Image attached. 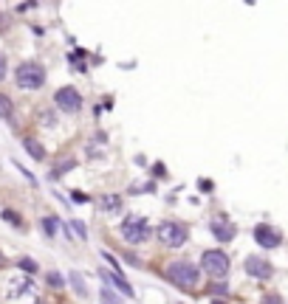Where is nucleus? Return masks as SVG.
I'll return each mask as SVG.
<instances>
[{
  "label": "nucleus",
  "mask_w": 288,
  "mask_h": 304,
  "mask_svg": "<svg viewBox=\"0 0 288 304\" xmlns=\"http://www.w3.org/2000/svg\"><path fill=\"white\" fill-rule=\"evenodd\" d=\"M54 102H57V107L60 110H65V113H77L79 107H82V96L77 93V87H60L57 93H54Z\"/></svg>",
  "instance_id": "6"
},
{
  "label": "nucleus",
  "mask_w": 288,
  "mask_h": 304,
  "mask_svg": "<svg viewBox=\"0 0 288 304\" xmlns=\"http://www.w3.org/2000/svg\"><path fill=\"white\" fill-rule=\"evenodd\" d=\"M99 276H102V282L105 285H113L119 293H124V296H133V285H127V279L122 276V273H110V270H99Z\"/></svg>",
  "instance_id": "9"
},
{
  "label": "nucleus",
  "mask_w": 288,
  "mask_h": 304,
  "mask_svg": "<svg viewBox=\"0 0 288 304\" xmlns=\"http://www.w3.org/2000/svg\"><path fill=\"white\" fill-rule=\"evenodd\" d=\"M3 220H6V223H9V226H23V220L17 217V214H14V211H3Z\"/></svg>",
  "instance_id": "17"
},
{
  "label": "nucleus",
  "mask_w": 288,
  "mask_h": 304,
  "mask_svg": "<svg viewBox=\"0 0 288 304\" xmlns=\"http://www.w3.org/2000/svg\"><path fill=\"white\" fill-rule=\"evenodd\" d=\"M209 290H212L215 296H226V293H229V287H226V285H212Z\"/></svg>",
  "instance_id": "24"
},
{
  "label": "nucleus",
  "mask_w": 288,
  "mask_h": 304,
  "mask_svg": "<svg viewBox=\"0 0 288 304\" xmlns=\"http://www.w3.org/2000/svg\"><path fill=\"white\" fill-rule=\"evenodd\" d=\"M212 304H223V302H218V299H215V302H212Z\"/></svg>",
  "instance_id": "27"
},
{
  "label": "nucleus",
  "mask_w": 288,
  "mask_h": 304,
  "mask_svg": "<svg viewBox=\"0 0 288 304\" xmlns=\"http://www.w3.org/2000/svg\"><path fill=\"white\" fill-rule=\"evenodd\" d=\"M122 237L127 243H144L150 240V226L144 217H127L122 223Z\"/></svg>",
  "instance_id": "4"
},
{
  "label": "nucleus",
  "mask_w": 288,
  "mask_h": 304,
  "mask_svg": "<svg viewBox=\"0 0 288 304\" xmlns=\"http://www.w3.org/2000/svg\"><path fill=\"white\" fill-rule=\"evenodd\" d=\"M201 268L209 273V276H215V279H220V276H226L229 273V256L223 251H203L201 253Z\"/></svg>",
  "instance_id": "3"
},
{
  "label": "nucleus",
  "mask_w": 288,
  "mask_h": 304,
  "mask_svg": "<svg viewBox=\"0 0 288 304\" xmlns=\"http://www.w3.org/2000/svg\"><path fill=\"white\" fill-rule=\"evenodd\" d=\"M43 228H45V234H48V237H54V234H57V217H45L43 220Z\"/></svg>",
  "instance_id": "16"
},
{
  "label": "nucleus",
  "mask_w": 288,
  "mask_h": 304,
  "mask_svg": "<svg viewBox=\"0 0 288 304\" xmlns=\"http://www.w3.org/2000/svg\"><path fill=\"white\" fill-rule=\"evenodd\" d=\"M102 304H122V299H119L110 287H102Z\"/></svg>",
  "instance_id": "15"
},
{
  "label": "nucleus",
  "mask_w": 288,
  "mask_h": 304,
  "mask_svg": "<svg viewBox=\"0 0 288 304\" xmlns=\"http://www.w3.org/2000/svg\"><path fill=\"white\" fill-rule=\"evenodd\" d=\"M102 256H105V262H110V268H113V273H119V262L113 259V253H110V251H102Z\"/></svg>",
  "instance_id": "22"
},
{
  "label": "nucleus",
  "mask_w": 288,
  "mask_h": 304,
  "mask_svg": "<svg viewBox=\"0 0 288 304\" xmlns=\"http://www.w3.org/2000/svg\"><path fill=\"white\" fill-rule=\"evenodd\" d=\"M263 304H283V299L274 296V293H269V296H263Z\"/></svg>",
  "instance_id": "23"
},
{
  "label": "nucleus",
  "mask_w": 288,
  "mask_h": 304,
  "mask_svg": "<svg viewBox=\"0 0 288 304\" xmlns=\"http://www.w3.org/2000/svg\"><path fill=\"white\" fill-rule=\"evenodd\" d=\"M23 147L28 149V155L34 158V161H43L45 158V149H43V144H40L37 138H23Z\"/></svg>",
  "instance_id": "11"
},
{
  "label": "nucleus",
  "mask_w": 288,
  "mask_h": 304,
  "mask_svg": "<svg viewBox=\"0 0 288 304\" xmlns=\"http://www.w3.org/2000/svg\"><path fill=\"white\" fill-rule=\"evenodd\" d=\"M119 206H122V200H119V194H105V197H102V209L116 211Z\"/></svg>",
  "instance_id": "13"
},
{
  "label": "nucleus",
  "mask_w": 288,
  "mask_h": 304,
  "mask_svg": "<svg viewBox=\"0 0 288 304\" xmlns=\"http://www.w3.org/2000/svg\"><path fill=\"white\" fill-rule=\"evenodd\" d=\"M198 268L192 265V262H170V268H167V279L178 287H195L198 285Z\"/></svg>",
  "instance_id": "1"
},
{
  "label": "nucleus",
  "mask_w": 288,
  "mask_h": 304,
  "mask_svg": "<svg viewBox=\"0 0 288 304\" xmlns=\"http://www.w3.org/2000/svg\"><path fill=\"white\" fill-rule=\"evenodd\" d=\"M243 268H246V273L254 276V279H269L271 273H274V268H271L266 259H260V256H249V259L243 262Z\"/></svg>",
  "instance_id": "7"
},
{
  "label": "nucleus",
  "mask_w": 288,
  "mask_h": 304,
  "mask_svg": "<svg viewBox=\"0 0 288 304\" xmlns=\"http://www.w3.org/2000/svg\"><path fill=\"white\" fill-rule=\"evenodd\" d=\"M212 234L218 237L220 243H229V240H235V226H232V223H226V220H212Z\"/></svg>",
  "instance_id": "10"
},
{
  "label": "nucleus",
  "mask_w": 288,
  "mask_h": 304,
  "mask_svg": "<svg viewBox=\"0 0 288 304\" xmlns=\"http://www.w3.org/2000/svg\"><path fill=\"white\" fill-rule=\"evenodd\" d=\"M71 226H74V231H77V234H79V240H88V228L82 226V223H79V220H74V223H71Z\"/></svg>",
  "instance_id": "20"
},
{
  "label": "nucleus",
  "mask_w": 288,
  "mask_h": 304,
  "mask_svg": "<svg viewBox=\"0 0 288 304\" xmlns=\"http://www.w3.org/2000/svg\"><path fill=\"white\" fill-rule=\"evenodd\" d=\"M0 262H3V256H0Z\"/></svg>",
  "instance_id": "28"
},
{
  "label": "nucleus",
  "mask_w": 288,
  "mask_h": 304,
  "mask_svg": "<svg viewBox=\"0 0 288 304\" xmlns=\"http://www.w3.org/2000/svg\"><path fill=\"white\" fill-rule=\"evenodd\" d=\"M254 240H257V245H263V248H277L280 245V234L271 226H266V223H260V226L254 228Z\"/></svg>",
  "instance_id": "8"
},
{
  "label": "nucleus",
  "mask_w": 288,
  "mask_h": 304,
  "mask_svg": "<svg viewBox=\"0 0 288 304\" xmlns=\"http://www.w3.org/2000/svg\"><path fill=\"white\" fill-rule=\"evenodd\" d=\"M3 76H6V57L0 54V82H3Z\"/></svg>",
  "instance_id": "26"
},
{
  "label": "nucleus",
  "mask_w": 288,
  "mask_h": 304,
  "mask_svg": "<svg viewBox=\"0 0 288 304\" xmlns=\"http://www.w3.org/2000/svg\"><path fill=\"white\" fill-rule=\"evenodd\" d=\"M17 265H20L23 270H28V273H37V262H34V259H20Z\"/></svg>",
  "instance_id": "19"
},
{
  "label": "nucleus",
  "mask_w": 288,
  "mask_h": 304,
  "mask_svg": "<svg viewBox=\"0 0 288 304\" xmlns=\"http://www.w3.org/2000/svg\"><path fill=\"white\" fill-rule=\"evenodd\" d=\"M153 175H158V178H164V175H167L164 164H156V166H153Z\"/></svg>",
  "instance_id": "25"
},
{
  "label": "nucleus",
  "mask_w": 288,
  "mask_h": 304,
  "mask_svg": "<svg viewBox=\"0 0 288 304\" xmlns=\"http://www.w3.org/2000/svg\"><path fill=\"white\" fill-rule=\"evenodd\" d=\"M48 285H51V287H65V279L54 270V273H48Z\"/></svg>",
  "instance_id": "18"
},
{
  "label": "nucleus",
  "mask_w": 288,
  "mask_h": 304,
  "mask_svg": "<svg viewBox=\"0 0 288 304\" xmlns=\"http://www.w3.org/2000/svg\"><path fill=\"white\" fill-rule=\"evenodd\" d=\"M11 110H14V107H11V99H9V96H3V93H0V119H9Z\"/></svg>",
  "instance_id": "14"
},
{
  "label": "nucleus",
  "mask_w": 288,
  "mask_h": 304,
  "mask_svg": "<svg viewBox=\"0 0 288 304\" xmlns=\"http://www.w3.org/2000/svg\"><path fill=\"white\" fill-rule=\"evenodd\" d=\"M156 234L167 248H181V245L187 243V228L178 226V223H161Z\"/></svg>",
  "instance_id": "5"
},
{
  "label": "nucleus",
  "mask_w": 288,
  "mask_h": 304,
  "mask_svg": "<svg viewBox=\"0 0 288 304\" xmlns=\"http://www.w3.org/2000/svg\"><path fill=\"white\" fill-rule=\"evenodd\" d=\"M71 200H74V203H79V206H82V203H88V200H91V197H88L85 191H71Z\"/></svg>",
  "instance_id": "21"
},
{
  "label": "nucleus",
  "mask_w": 288,
  "mask_h": 304,
  "mask_svg": "<svg viewBox=\"0 0 288 304\" xmlns=\"http://www.w3.org/2000/svg\"><path fill=\"white\" fill-rule=\"evenodd\" d=\"M20 87H26V90H37V87L45 85V70L43 65H37V62H23L14 73Z\"/></svg>",
  "instance_id": "2"
},
{
  "label": "nucleus",
  "mask_w": 288,
  "mask_h": 304,
  "mask_svg": "<svg viewBox=\"0 0 288 304\" xmlns=\"http://www.w3.org/2000/svg\"><path fill=\"white\" fill-rule=\"evenodd\" d=\"M68 279H71V287H74V293L85 299V296H88V287H85V279H82V273H77V270H71V273H68Z\"/></svg>",
  "instance_id": "12"
}]
</instances>
